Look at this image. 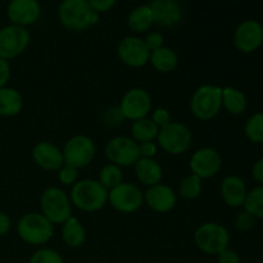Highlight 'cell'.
<instances>
[{"label": "cell", "instance_id": "1", "mask_svg": "<svg viewBox=\"0 0 263 263\" xmlns=\"http://www.w3.org/2000/svg\"><path fill=\"white\" fill-rule=\"evenodd\" d=\"M68 195L72 205L82 212H98L108 204V190L94 179L79 180Z\"/></svg>", "mask_w": 263, "mask_h": 263}, {"label": "cell", "instance_id": "2", "mask_svg": "<svg viewBox=\"0 0 263 263\" xmlns=\"http://www.w3.org/2000/svg\"><path fill=\"white\" fill-rule=\"evenodd\" d=\"M58 17L62 26L73 32L86 31L99 22V14L91 9L87 0H63Z\"/></svg>", "mask_w": 263, "mask_h": 263}, {"label": "cell", "instance_id": "3", "mask_svg": "<svg viewBox=\"0 0 263 263\" xmlns=\"http://www.w3.org/2000/svg\"><path fill=\"white\" fill-rule=\"evenodd\" d=\"M18 236L28 246H45L54 236V225L40 212L25 213L15 226Z\"/></svg>", "mask_w": 263, "mask_h": 263}, {"label": "cell", "instance_id": "4", "mask_svg": "<svg viewBox=\"0 0 263 263\" xmlns=\"http://www.w3.org/2000/svg\"><path fill=\"white\" fill-rule=\"evenodd\" d=\"M222 110V87L217 85H200L192 95L190 112L197 120L211 121Z\"/></svg>", "mask_w": 263, "mask_h": 263}, {"label": "cell", "instance_id": "5", "mask_svg": "<svg viewBox=\"0 0 263 263\" xmlns=\"http://www.w3.org/2000/svg\"><path fill=\"white\" fill-rule=\"evenodd\" d=\"M72 205L68 193L59 186H49L40 197V213L54 226L62 225L72 217Z\"/></svg>", "mask_w": 263, "mask_h": 263}, {"label": "cell", "instance_id": "6", "mask_svg": "<svg viewBox=\"0 0 263 263\" xmlns=\"http://www.w3.org/2000/svg\"><path fill=\"white\" fill-rule=\"evenodd\" d=\"M194 243L200 252L217 256L230 246V233L218 222H204L194 233Z\"/></svg>", "mask_w": 263, "mask_h": 263}, {"label": "cell", "instance_id": "7", "mask_svg": "<svg viewBox=\"0 0 263 263\" xmlns=\"http://www.w3.org/2000/svg\"><path fill=\"white\" fill-rule=\"evenodd\" d=\"M157 144L167 154L181 156L192 146L193 133L184 123L172 121L170 125L159 130Z\"/></svg>", "mask_w": 263, "mask_h": 263}, {"label": "cell", "instance_id": "8", "mask_svg": "<svg viewBox=\"0 0 263 263\" xmlns=\"http://www.w3.org/2000/svg\"><path fill=\"white\" fill-rule=\"evenodd\" d=\"M62 153H63L64 164L82 170L94 161L97 146L90 136L79 134V135L71 136L64 143Z\"/></svg>", "mask_w": 263, "mask_h": 263}, {"label": "cell", "instance_id": "9", "mask_svg": "<svg viewBox=\"0 0 263 263\" xmlns=\"http://www.w3.org/2000/svg\"><path fill=\"white\" fill-rule=\"evenodd\" d=\"M108 204L117 212L131 215L144 205V192L133 182H121L108 192Z\"/></svg>", "mask_w": 263, "mask_h": 263}, {"label": "cell", "instance_id": "10", "mask_svg": "<svg viewBox=\"0 0 263 263\" xmlns=\"http://www.w3.org/2000/svg\"><path fill=\"white\" fill-rule=\"evenodd\" d=\"M121 115L127 121H138L149 117L153 108L152 95L143 87H131L121 98L120 105Z\"/></svg>", "mask_w": 263, "mask_h": 263}, {"label": "cell", "instance_id": "11", "mask_svg": "<svg viewBox=\"0 0 263 263\" xmlns=\"http://www.w3.org/2000/svg\"><path fill=\"white\" fill-rule=\"evenodd\" d=\"M31 43L30 31L26 27L8 25L0 30V58L12 61L27 50Z\"/></svg>", "mask_w": 263, "mask_h": 263}, {"label": "cell", "instance_id": "12", "mask_svg": "<svg viewBox=\"0 0 263 263\" xmlns=\"http://www.w3.org/2000/svg\"><path fill=\"white\" fill-rule=\"evenodd\" d=\"M104 153L109 163L121 167H131L140 158L139 144L130 136H115L104 146Z\"/></svg>", "mask_w": 263, "mask_h": 263}, {"label": "cell", "instance_id": "13", "mask_svg": "<svg viewBox=\"0 0 263 263\" xmlns=\"http://www.w3.org/2000/svg\"><path fill=\"white\" fill-rule=\"evenodd\" d=\"M190 174L200 177L204 181L212 179L222 168V157L216 149L203 146L197 149L189 159Z\"/></svg>", "mask_w": 263, "mask_h": 263}, {"label": "cell", "instance_id": "14", "mask_svg": "<svg viewBox=\"0 0 263 263\" xmlns=\"http://www.w3.org/2000/svg\"><path fill=\"white\" fill-rule=\"evenodd\" d=\"M117 57L121 63L130 68H141L149 63L151 51L141 37L126 36L118 43Z\"/></svg>", "mask_w": 263, "mask_h": 263}, {"label": "cell", "instance_id": "15", "mask_svg": "<svg viewBox=\"0 0 263 263\" xmlns=\"http://www.w3.org/2000/svg\"><path fill=\"white\" fill-rule=\"evenodd\" d=\"M263 44V26L256 20H247L234 32V45L240 53L251 54Z\"/></svg>", "mask_w": 263, "mask_h": 263}, {"label": "cell", "instance_id": "16", "mask_svg": "<svg viewBox=\"0 0 263 263\" xmlns=\"http://www.w3.org/2000/svg\"><path fill=\"white\" fill-rule=\"evenodd\" d=\"M177 203V194L170 185L159 182L144 192V204L157 213H168Z\"/></svg>", "mask_w": 263, "mask_h": 263}, {"label": "cell", "instance_id": "17", "mask_svg": "<svg viewBox=\"0 0 263 263\" xmlns=\"http://www.w3.org/2000/svg\"><path fill=\"white\" fill-rule=\"evenodd\" d=\"M32 161L44 171L57 172L64 164L62 148L51 141H39L31 151Z\"/></svg>", "mask_w": 263, "mask_h": 263}, {"label": "cell", "instance_id": "18", "mask_svg": "<svg viewBox=\"0 0 263 263\" xmlns=\"http://www.w3.org/2000/svg\"><path fill=\"white\" fill-rule=\"evenodd\" d=\"M40 13L41 7L39 0H10L7 8V15L10 23L26 28L39 20Z\"/></svg>", "mask_w": 263, "mask_h": 263}, {"label": "cell", "instance_id": "19", "mask_svg": "<svg viewBox=\"0 0 263 263\" xmlns=\"http://www.w3.org/2000/svg\"><path fill=\"white\" fill-rule=\"evenodd\" d=\"M154 23L174 27L182 20V9L176 0H153L149 3Z\"/></svg>", "mask_w": 263, "mask_h": 263}, {"label": "cell", "instance_id": "20", "mask_svg": "<svg viewBox=\"0 0 263 263\" xmlns=\"http://www.w3.org/2000/svg\"><path fill=\"white\" fill-rule=\"evenodd\" d=\"M220 193L221 198L226 205L231 208H239L243 207L244 202H246L248 189H247L246 182L240 176L229 175L221 182Z\"/></svg>", "mask_w": 263, "mask_h": 263}, {"label": "cell", "instance_id": "21", "mask_svg": "<svg viewBox=\"0 0 263 263\" xmlns=\"http://www.w3.org/2000/svg\"><path fill=\"white\" fill-rule=\"evenodd\" d=\"M134 171L138 181L146 187L159 184L163 179V168L156 158H139Z\"/></svg>", "mask_w": 263, "mask_h": 263}, {"label": "cell", "instance_id": "22", "mask_svg": "<svg viewBox=\"0 0 263 263\" xmlns=\"http://www.w3.org/2000/svg\"><path fill=\"white\" fill-rule=\"evenodd\" d=\"M61 236L63 243L68 248L76 249L84 246L85 240H86V230L81 221L72 216L66 222L62 223Z\"/></svg>", "mask_w": 263, "mask_h": 263}, {"label": "cell", "instance_id": "23", "mask_svg": "<svg viewBox=\"0 0 263 263\" xmlns=\"http://www.w3.org/2000/svg\"><path fill=\"white\" fill-rule=\"evenodd\" d=\"M23 109V97L17 89L0 87V117H15Z\"/></svg>", "mask_w": 263, "mask_h": 263}, {"label": "cell", "instance_id": "24", "mask_svg": "<svg viewBox=\"0 0 263 263\" xmlns=\"http://www.w3.org/2000/svg\"><path fill=\"white\" fill-rule=\"evenodd\" d=\"M149 63L159 73H171L179 66V55L174 49L162 46L157 50L151 51Z\"/></svg>", "mask_w": 263, "mask_h": 263}, {"label": "cell", "instance_id": "25", "mask_svg": "<svg viewBox=\"0 0 263 263\" xmlns=\"http://www.w3.org/2000/svg\"><path fill=\"white\" fill-rule=\"evenodd\" d=\"M247 97L241 90L233 86L222 87V108L233 116H240L247 109Z\"/></svg>", "mask_w": 263, "mask_h": 263}, {"label": "cell", "instance_id": "26", "mask_svg": "<svg viewBox=\"0 0 263 263\" xmlns=\"http://www.w3.org/2000/svg\"><path fill=\"white\" fill-rule=\"evenodd\" d=\"M130 133V138L138 144H140L146 143V141H156L157 138H158L159 128L151 120V117H145L141 118V120L134 121L131 123Z\"/></svg>", "mask_w": 263, "mask_h": 263}, {"label": "cell", "instance_id": "27", "mask_svg": "<svg viewBox=\"0 0 263 263\" xmlns=\"http://www.w3.org/2000/svg\"><path fill=\"white\" fill-rule=\"evenodd\" d=\"M154 23L153 14L149 8V5H140L135 8L133 12L128 14L127 25L133 32L135 33H144L152 27Z\"/></svg>", "mask_w": 263, "mask_h": 263}, {"label": "cell", "instance_id": "28", "mask_svg": "<svg viewBox=\"0 0 263 263\" xmlns=\"http://www.w3.org/2000/svg\"><path fill=\"white\" fill-rule=\"evenodd\" d=\"M203 192V180L195 175L189 174L181 179L177 187V194L186 200H194L200 197Z\"/></svg>", "mask_w": 263, "mask_h": 263}, {"label": "cell", "instance_id": "29", "mask_svg": "<svg viewBox=\"0 0 263 263\" xmlns=\"http://www.w3.org/2000/svg\"><path fill=\"white\" fill-rule=\"evenodd\" d=\"M98 181L109 192L113 187L118 186L121 182H123L122 168L113 163H107L100 168L99 174H98Z\"/></svg>", "mask_w": 263, "mask_h": 263}, {"label": "cell", "instance_id": "30", "mask_svg": "<svg viewBox=\"0 0 263 263\" xmlns=\"http://www.w3.org/2000/svg\"><path fill=\"white\" fill-rule=\"evenodd\" d=\"M243 208L256 220H263V186H257L249 190Z\"/></svg>", "mask_w": 263, "mask_h": 263}, {"label": "cell", "instance_id": "31", "mask_svg": "<svg viewBox=\"0 0 263 263\" xmlns=\"http://www.w3.org/2000/svg\"><path fill=\"white\" fill-rule=\"evenodd\" d=\"M244 134L254 144L263 143V112L252 115L244 126Z\"/></svg>", "mask_w": 263, "mask_h": 263}, {"label": "cell", "instance_id": "32", "mask_svg": "<svg viewBox=\"0 0 263 263\" xmlns=\"http://www.w3.org/2000/svg\"><path fill=\"white\" fill-rule=\"evenodd\" d=\"M28 263H63V258L55 249L39 248L30 257Z\"/></svg>", "mask_w": 263, "mask_h": 263}, {"label": "cell", "instance_id": "33", "mask_svg": "<svg viewBox=\"0 0 263 263\" xmlns=\"http://www.w3.org/2000/svg\"><path fill=\"white\" fill-rule=\"evenodd\" d=\"M80 170L74 168V167L68 166V164H63L61 168L58 170V180L63 186H73L77 181L80 180L79 175Z\"/></svg>", "mask_w": 263, "mask_h": 263}, {"label": "cell", "instance_id": "34", "mask_svg": "<svg viewBox=\"0 0 263 263\" xmlns=\"http://www.w3.org/2000/svg\"><path fill=\"white\" fill-rule=\"evenodd\" d=\"M151 120L153 121V122L156 123L157 127L161 130V128L166 127L167 125H170V123L172 122V116H171V112H170L167 108L159 107L152 110Z\"/></svg>", "mask_w": 263, "mask_h": 263}, {"label": "cell", "instance_id": "35", "mask_svg": "<svg viewBox=\"0 0 263 263\" xmlns=\"http://www.w3.org/2000/svg\"><path fill=\"white\" fill-rule=\"evenodd\" d=\"M256 225V218L248 213L247 211L239 213L235 218V228L240 231H248L251 230L253 226Z\"/></svg>", "mask_w": 263, "mask_h": 263}, {"label": "cell", "instance_id": "36", "mask_svg": "<svg viewBox=\"0 0 263 263\" xmlns=\"http://www.w3.org/2000/svg\"><path fill=\"white\" fill-rule=\"evenodd\" d=\"M144 43H145L146 48L149 49V51L157 50V49L164 46V37L162 33L159 32H151L146 35L145 39H143Z\"/></svg>", "mask_w": 263, "mask_h": 263}, {"label": "cell", "instance_id": "37", "mask_svg": "<svg viewBox=\"0 0 263 263\" xmlns=\"http://www.w3.org/2000/svg\"><path fill=\"white\" fill-rule=\"evenodd\" d=\"M158 144L154 141H146V143L139 144V154L140 158H156L158 153Z\"/></svg>", "mask_w": 263, "mask_h": 263}, {"label": "cell", "instance_id": "38", "mask_svg": "<svg viewBox=\"0 0 263 263\" xmlns=\"http://www.w3.org/2000/svg\"><path fill=\"white\" fill-rule=\"evenodd\" d=\"M87 2H89L91 9L100 14V13H105L112 9L117 0H87Z\"/></svg>", "mask_w": 263, "mask_h": 263}, {"label": "cell", "instance_id": "39", "mask_svg": "<svg viewBox=\"0 0 263 263\" xmlns=\"http://www.w3.org/2000/svg\"><path fill=\"white\" fill-rule=\"evenodd\" d=\"M121 121H125L123 116L121 115L120 108H112V109H108L104 115V122L109 126H117L120 123H122Z\"/></svg>", "mask_w": 263, "mask_h": 263}, {"label": "cell", "instance_id": "40", "mask_svg": "<svg viewBox=\"0 0 263 263\" xmlns=\"http://www.w3.org/2000/svg\"><path fill=\"white\" fill-rule=\"evenodd\" d=\"M217 263H241V259L235 251L228 248L217 254Z\"/></svg>", "mask_w": 263, "mask_h": 263}, {"label": "cell", "instance_id": "41", "mask_svg": "<svg viewBox=\"0 0 263 263\" xmlns=\"http://www.w3.org/2000/svg\"><path fill=\"white\" fill-rule=\"evenodd\" d=\"M10 74H12V68H10L9 61L0 58V87L8 86Z\"/></svg>", "mask_w": 263, "mask_h": 263}, {"label": "cell", "instance_id": "42", "mask_svg": "<svg viewBox=\"0 0 263 263\" xmlns=\"http://www.w3.org/2000/svg\"><path fill=\"white\" fill-rule=\"evenodd\" d=\"M12 229V220L8 216V213L0 211V238L5 236Z\"/></svg>", "mask_w": 263, "mask_h": 263}, {"label": "cell", "instance_id": "43", "mask_svg": "<svg viewBox=\"0 0 263 263\" xmlns=\"http://www.w3.org/2000/svg\"><path fill=\"white\" fill-rule=\"evenodd\" d=\"M252 176L256 180L257 182L263 185V158L258 159L256 163L253 164V168H252Z\"/></svg>", "mask_w": 263, "mask_h": 263}, {"label": "cell", "instance_id": "44", "mask_svg": "<svg viewBox=\"0 0 263 263\" xmlns=\"http://www.w3.org/2000/svg\"><path fill=\"white\" fill-rule=\"evenodd\" d=\"M176 2H179V0H176Z\"/></svg>", "mask_w": 263, "mask_h": 263}]
</instances>
